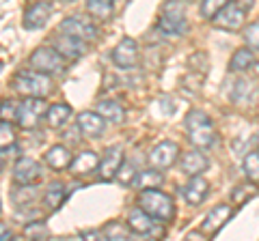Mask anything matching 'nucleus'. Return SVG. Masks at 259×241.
<instances>
[{"mask_svg":"<svg viewBox=\"0 0 259 241\" xmlns=\"http://www.w3.org/2000/svg\"><path fill=\"white\" fill-rule=\"evenodd\" d=\"M227 3H229V0H201V15L212 20V15H214L218 9H223Z\"/></svg>","mask_w":259,"mask_h":241,"instance_id":"36","label":"nucleus"},{"mask_svg":"<svg viewBox=\"0 0 259 241\" xmlns=\"http://www.w3.org/2000/svg\"><path fill=\"white\" fill-rule=\"evenodd\" d=\"M87 11L97 20H110L115 13V3L112 0H87Z\"/></svg>","mask_w":259,"mask_h":241,"instance_id":"27","label":"nucleus"},{"mask_svg":"<svg viewBox=\"0 0 259 241\" xmlns=\"http://www.w3.org/2000/svg\"><path fill=\"white\" fill-rule=\"evenodd\" d=\"M139 207L158 222H171L175 215L173 198L158 188H145L139 194Z\"/></svg>","mask_w":259,"mask_h":241,"instance_id":"2","label":"nucleus"},{"mask_svg":"<svg viewBox=\"0 0 259 241\" xmlns=\"http://www.w3.org/2000/svg\"><path fill=\"white\" fill-rule=\"evenodd\" d=\"M35 198H37L35 183H18V188L13 190V203L18 207L32 205V200H35Z\"/></svg>","mask_w":259,"mask_h":241,"instance_id":"28","label":"nucleus"},{"mask_svg":"<svg viewBox=\"0 0 259 241\" xmlns=\"http://www.w3.org/2000/svg\"><path fill=\"white\" fill-rule=\"evenodd\" d=\"M244 174L250 183H259V151H248L244 157Z\"/></svg>","mask_w":259,"mask_h":241,"instance_id":"31","label":"nucleus"},{"mask_svg":"<svg viewBox=\"0 0 259 241\" xmlns=\"http://www.w3.org/2000/svg\"><path fill=\"white\" fill-rule=\"evenodd\" d=\"M67 186L65 183H59V181H54L48 186V190L44 192V205L46 209H50V211H54V209H59L63 205V200H65V194H67V190H65Z\"/></svg>","mask_w":259,"mask_h":241,"instance_id":"24","label":"nucleus"},{"mask_svg":"<svg viewBox=\"0 0 259 241\" xmlns=\"http://www.w3.org/2000/svg\"><path fill=\"white\" fill-rule=\"evenodd\" d=\"M257 194V188L250 183V186H238V188H233L231 192V198H233V205H244L246 200L250 196H255Z\"/></svg>","mask_w":259,"mask_h":241,"instance_id":"34","label":"nucleus"},{"mask_svg":"<svg viewBox=\"0 0 259 241\" xmlns=\"http://www.w3.org/2000/svg\"><path fill=\"white\" fill-rule=\"evenodd\" d=\"M244 20H246V11L242 9V7H238L233 0H229L223 9H218L212 15L214 26L221 30H227V33H238V30H242Z\"/></svg>","mask_w":259,"mask_h":241,"instance_id":"7","label":"nucleus"},{"mask_svg":"<svg viewBox=\"0 0 259 241\" xmlns=\"http://www.w3.org/2000/svg\"><path fill=\"white\" fill-rule=\"evenodd\" d=\"M95 112L100 114L104 120H110V123H123L125 120V108L121 106L115 99H102L95 103Z\"/></svg>","mask_w":259,"mask_h":241,"instance_id":"23","label":"nucleus"},{"mask_svg":"<svg viewBox=\"0 0 259 241\" xmlns=\"http://www.w3.org/2000/svg\"><path fill=\"white\" fill-rule=\"evenodd\" d=\"M52 47L67 61H76L87 54V41H82V39H78L74 35H65V33L54 35Z\"/></svg>","mask_w":259,"mask_h":241,"instance_id":"9","label":"nucleus"},{"mask_svg":"<svg viewBox=\"0 0 259 241\" xmlns=\"http://www.w3.org/2000/svg\"><path fill=\"white\" fill-rule=\"evenodd\" d=\"M257 144H259V134H257Z\"/></svg>","mask_w":259,"mask_h":241,"instance_id":"41","label":"nucleus"},{"mask_svg":"<svg viewBox=\"0 0 259 241\" xmlns=\"http://www.w3.org/2000/svg\"><path fill=\"white\" fill-rule=\"evenodd\" d=\"M15 114H18V101L15 99L0 101V120H15Z\"/></svg>","mask_w":259,"mask_h":241,"instance_id":"35","label":"nucleus"},{"mask_svg":"<svg viewBox=\"0 0 259 241\" xmlns=\"http://www.w3.org/2000/svg\"><path fill=\"white\" fill-rule=\"evenodd\" d=\"M48 235H50V230L44 222H30L24 226V237L26 239H46Z\"/></svg>","mask_w":259,"mask_h":241,"instance_id":"33","label":"nucleus"},{"mask_svg":"<svg viewBox=\"0 0 259 241\" xmlns=\"http://www.w3.org/2000/svg\"><path fill=\"white\" fill-rule=\"evenodd\" d=\"M50 13H52V5L46 3V0H39V3L30 5L26 11H24V20H22V26L26 30H37L46 26V22L50 20Z\"/></svg>","mask_w":259,"mask_h":241,"instance_id":"15","label":"nucleus"},{"mask_svg":"<svg viewBox=\"0 0 259 241\" xmlns=\"http://www.w3.org/2000/svg\"><path fill=\"white\" fill-rule=\"evenodd\" d=\"M71 114H74V110H71L69 103H52V106L46 108V123L48 127H52V130H63V127H67V123L71 120Z\"/></svg>","mask_w":259,"mask_h":241,"instance_id":"17","label":"nucleus"},{"mask_svg":"<svg viewBox=\"0 0 259 241\" xmlns=\"http://www.w3.org/2000/svg\"><path fill=\"white\" fill-rule=\"evenodd\" d=\"M233 3H236L238 7H242L244 11H250L253 9V5H255V0H233Z\"/></svg>","mask_w":259,"mask_h":241,"instance_id":"39","label":"nucleus"},{"mask_svg":"<svg viewBox=\"0 0 259 241\" xmlns=\"http://www.w3.org/2000/svg\"><path fill=\"white\" fill-rule=\"evenodd\" d=\"M255 65V54L250 47H240V50L231 56L229 71H246Z\"/></svg>","mask_w":259,"mask_h":241,"instance_id":"25","label":"nucleus"},{"mask_svg":"<svg viewBox=\"0 0 259 241\" xmlns=\"http://www.w3.org/2000/svg\"><path fill=\"white\" fill-rule=\"evenodd\" d=\"M112 63L119 69H132L139 63V43L132 37H123L112 50Z\"/></svg>","mask_w":259,"mask_h":241,"instance_id":"10","label":"nucleus"},{"mask_svg":"<svg viewBox=\"0 0 259 241\" xmlns=\"http://www.w3.org/2000/svg\"><path fill=\"white\" fill-rule=\"evenodd\" d=\"M11 237H13V232L9 230V226L0 222V241H7V239H11Z\"/></svg>","mask_w":259,"mask_h":241,"instance_id":"38","label":"nucleus"},{"mask_svg":"<svg viewBox=\"0 0 259 241\" xmlns=\"http://www.w3.org/2000/svg\"><path fill=\"white\" fill-rule=\"evenodd\" d=\"M231 213H233V207H231V205H216L212 211L205 215L203 224H201V232H203V235H207V237L216 235V232L221 230L227 222H229Z\"/></svg>","mask_w":259,"mask_h":241,"instance_id":"14","label":"nucleus"},{"mask_svg":"<svg viewBox=\"0 0 259 241\" xmlns=\"http://www.w3.org/2000/svg\"><path fill=\"white\" fill-rule=\"evenodd\" d=\"M180 166H182L184 174L197 176V174H203L209 168V159L201 153V149H192V151H188V153H184Z\"/></svg>","mask_w":259,"mask_h":241,"instance_id":"19","label":"nucleus"},{"mask_svg":"<svg viewBox=\"0 0 259 241\" xmlns=\"http://www.w3.org/2000/svg\"><path fill=\"white\" fill-rule=\"evenodd\" d=\"M97 162H100V155L93 153V151H82L76 157H71L69 164V172L76 176H87L97 170Z\"/></svg>","mask_w":259,"mask_h":241,"instance_id":"20","label":"nucleus"},{"mask_svg":"<svg viewBox=\"0 0 259 241\" xmlns=\"http://www.w3.org/2000/svg\"><path fill=\"white\" fill-rule=\"evenodd\" d=\"M136 174H139V170L134 168V164H125V159H123V164H121V168L117 170L115 179L121 183V186H134Z\"/></svg>","mask_w":259,"mask_h":241,"instance_id":"32","label":"nucleus"},{"mask_svg":"<svg viewBox=\"0 0 259 241\" xmlns=\"http://www.w3.org/2000/svg\"><path fill=\"white\" fill-rule=\"evenodd\" d=\"M158 28L162 35L168 37H184L188 33V18H186V7L182 0H166L162 7Z\"/></svg>","mask_w":259,"mask_h":241,"instance_id":"3","label":"nucleus"},{"mask_svg":"<svg viewBox=\"0 0 259 241\" xmlns=\"http://www.w3.org/2000/svg\"><path fill=\"white\" fill-rule=\"evenodd\" d=\"M46 108H48V103L44 101V97H24L22 101H18L15 123H18L22 130H35L44 120Z\"/></svg>","mask_w":259,"mask_h":241,"instance_id":"5","label":"nucleus"},{"mask_svg":"<svg viewBox=\"0 0 259 241\" xmlns=\"http://www.w3.org/2000/svg\"><path fill=\"white\" fill-rule=\"evenodd\" d=\"M0 168H3V162H0Z\"/></svg>","mask_w":259,"mask_h":241,"instance_id":"42","label":"nucleus"},{"mask_svg":"<svg viewBox=\"0 0 259 241\" xmlns=\"http://www.w3.org/2000/svg\"><path fill=\"white\" fill-rule=\"evenodd\" d=\"M13 91L20 93L22 97H46L52 91V80L41 71L22 69L13 78Z\"/></svg>","mask_w":259,"mask_h":241,"instance_id":"4","label":"nucleus"},{"mask_svg":"<svg viewBox=\"0 0 259 241\" xmlns=\"http://www.w3.org/2000/svg\"><path fill=\"white\" fill-rule=\"evenodd\" d=\"M162 181H164V174H162V170H156V168H149V170H139V174H136L134 179V186L136 188H160Z\"/></svg>","mask_w":259,"mask_h":241,"instance_id":"26","label":"nucleus"},{"mask_svg":"<svg viewBox=\"0 0 259 241\" xmlns=\"http://www.w3.org/2000/svg\"><path fill=\"white\" fill-rule=\"evenodd\" d=\"M186 134H188V140L194 144L197 149H209L214 147L216 140H218V134H216V127L212 123L205 112L201 110H190L186 114Z\"/></svg>","mask_w":259,"mask_h":241,"instance_id":"1","label":"nucleus"},{"mask_svg":"<svg viewBox=\"0 0 259 241\" xmlns=\"http://www.w3.org/2000/svg\"><path fill=\"white\" fill-rule=\"evenodd\" d=\"M102 237L104 239H115V241H125L130 237V228L123 222H108L102 228Z\"/></svg>","mask_w":259,"mask_h":241,"instance_id":"29","label":"nucleus"},{"mask_svg":"<svg viewBox=\"0 0 259 241\" xmlns=\"http://www.w3.org/2000/svg\"><path fill=\"white\" fill-rule=\"evenodd\" d=\"M59 33H65V35H74L78 39H82V41H93L97 37V28L93 26L91 22H87L82 18H78V15H69V18H65L61 24H59Z\"/></svg>","mask_w":259,"mask_h":241,"instance_id":"11","label":"nucleus"},{"mask_svg":"<svg viewBox=\"0 0 259 241\" xmlns=\"http://www.w3.org/2000/svg\"><path fill=\"white\" fill-rule=\"evenodd\" d=\"M15 144V127L11 120H0V153L9 151Z\"/></svg>","mask_w":259,"mask_h":241,"instance_id":"30","label":"nucleus"},{"mask_svg":"<svg viewBox=\"0 0 259 241\" xmlns=\"http://www.w3.org/2000/svg\"><path fill=\"white\" fill-rule=\"evenodd\" d=\"M76 125L80 127V132H82L84 136H89V138H100V136L104 134V130H106V120L97 114L95 110L80 112Z\"/></svg>","mask_w":259,"mask_h":241,"instance_id":"16","label":"nucleus"},{"mask_svg":"<svg viewBox=\"0 0 259 241\" xmlns=\"http://www.w3.org/2000/svg\"><path fill=\"white\" fill-rule=\"evenodd\" d=\"M180 157V144L173 142V140H162L158 142L156 147L151 149L149 153V166L156 168V170H168Z\"/></svg>","mask_w":259,"mask_h":241,"instance_id":"8","label":"nucleus"},{"mask_svg":"<svg viewBox=\"0 0 259 241\" xmlns=\"http://www.w3.org/2000/svg\"><path fill=\"white\" fill-rule=\"evenodd\" d=\"M123 159H125L123 151H121L119 147L108 149L106 153L100 157V162H97V176H100L102 181H112L117 170L121 168V164H123Z\"/></svg>","mask_w":259,"mask_h":241,"instance_id":"13","label":"nucleus"},{"mask_svg":"<svg viewBox=\"0 0 259 241\" xmlns=\"http://www.w3.org/2000/svg\"><path fill=\"white\" fill-rule=\"evenodd\" d=\"M253 67L257 69V74H259V63H257V61H255V65H253Z\"/></svg>","mask_w":259,"mask_h":241,"instance_id":"40","label":"nucleus"},{"mask_svg":"<svg viewBox=\"0 0 259 241\" xmlns=\"http://www.w3.org/2000/svg\"><path fill=\"white\" fill-rule=\"evenodd\" d=\"M44 176V166L32 157H20L13 166L15 183H37Z\"/></svg>","mask_w":259,"mask_h":241,"instance_id":"12","label":"nucleus"},{"mask_svg":"<svg viewBox=\"0 0 259 241\" xmlns=\"http://www.w3.org/2000/svg\"><path fill=\"white\" fill-rule=\"evenodd\" d=\"M209 194V183L201 174L190 176V181L184 186V198L188 205H201Z\"/></svg>","mask_w":259,"mask_h":241,"instance_id":"18","label":"nucleus"},{"mask_svg":"<svg viewBox=\"0 0 259 241\" xmlns=\"http://www.w3.org/2000/svg\"><path fill=\"white\" fill-rule=\"evenodd\" d=\"M125 224H127L130 232H134V235H149L153 230V218L149 213H145L141 207H134L132 211H130Z\"/></svg>","mask_w":259,"mask_h":241,"instance_id":"22","label":"nucleus"},{"mask_svg":"<svg viewBox=\"0 0 259 241\" xmlns=\"http://www.w3.org/2000/svg\"><path fill=\"white\" fill-rule=\"evenodd\" d=\"M30 69L41 71L46 76H61L65 71V61L63 56L54 50V47H37L28 58Z\"/></svg>","mask_w":259,"mask_h":241,"instance_id":"6","label":"nucleus"},{"mask_svg":"<svg viewBox=\"0 0 259 241\" xmlns=\"http://www.w3.org/2000/svg\"><path fill=\"white\" fill-rule=\"evenodd\" d=\"M244 41L250 50H257L259 52V22L250 24V26L244 30Z\"/></svg>","mask_w":259,"mask_h":241,"instance_id":"37","label":"nucleus"},{"mask_svg":"<svg viewBox=\"0 0 259 241\" xmlns=\"http://www.w3.org/2000/svg\"><path fill=\"white\" fill-rule=\"evenodd\" d=\"M71 151L65 147V144H54V147L48 149V153H46V164L52 168V170L56 172H63V170H67L69 164H71Z\"/></svg>","mask_w":259,"mask_h":241,"instance_id":"21","label":"nucleus"}]
</instances>
